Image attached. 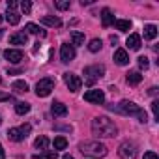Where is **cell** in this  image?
<instances>
[{
	"instance_id": "cell-1",
	"label": "cell",
	"mask_w": 159,
	"mask_h": 159,
	"mask_svg": "<svg viewBox=\"0 0 159 159\" xmlns=\"http://www.w3.org/2000/svg\"><path fill=\"white\" fill-rule=\"evenodd\" d=\"M92 133L96 137H101V139H111V137H116L118 127L107 116H96L92 120Z\"/></svg>"
},
{
	"instance_id": "cell-23",
	"label": "cell",
	"mask_w": 159,
	"mask_h": 159,
	"mask_svg": "<svg viewBox=\"0 0 159 159\" xmlns=\"http://www.w3.org/2000/svg\"><path fill=\"white\" fill-rule=\"evenodd\" d=\"M6 21L10 23V25H17L19 21H21V15L15 11V10H8V15H6Z\"/></svg>"
},
{
	"instance_id": "cell-38",
	"label": "cell",
	"mask_w": 159,
	"mask_h": 159,
	"mask_svg": "<svg viewBox=\"0 0 159 159\" xmlns=\"http://www.w3.org/2000/svg\"><path fill=\"white\" fill-rule=\"evenodd\" d=\"M0 159H6V153H4V148H2V144H0Z\"/></svg>"
},
{
	"instance_id": "cell-4",
	"label": "cell",
	"mask_w": 159,
	"mask_h": 159,
	"mask_svg": "<svg viewBox=\"0 0 159 159\" xmlns=\"http://www.w3.org/2000/svg\"><path fill=\"white\" fill-rule=\"evenodd\" d=\"M103 75H105V67H103L101 64L84 67V77H86V84H88V86H92V84L98 81V79H101Z\"/></svg>"
},
{
	"instance_id": "cell-29",
	"label": "cell",
	"mask_w": 159,
	"mask_h": 159,
	"mask_svg": "<svg viewBox=\"0 0 159 159\" xmlns=\"http://www.w3.org/2000/svg\"><path fill=\"white\" fill-rule=\"evenodd\" d=\"M66 146H67V140L64 137H56L54 139V150H64Z\"/></svg>"
},
{
	"instance_id": "cell-16",
	"label": "cell",
	"mask_w": 159,
	"mask_h": 159,
	"mask_svg": "<svg viewBox=\"0 0 159 159\" xmlns=\"http://www.w3.org/2000/svg\"><path fill=\"white\" fill-rule=\"evenodd\" d=\"M51 111H52L54 116H66V114H67V107H66L62 101H54L52 107H51Z\"/></svg>"
},
{
	"instance_id": "cell-20",
	"label": "cell",
	"mask_w": 159,
	"mask_h": 159,
	"mask_svg": "<svg viewBox=\"0 0 159 159\" xmlns=\"http://www.w3.org/2000/svg\"><path fill=\"white\" fill-rule=\"evenodd\" d=\"M26 30H28V34H36V36H41V38L47 36V32L41 30V28H39L38 25H34V23H28V25H26Z\"/></svg>"
},
{
	"instance_id": "cell-37",
	"label": "cell",
	"mask_w": 159,
	"mask_h": 159,
	"mask_svg": "<svg viewBox=\"0 0 159 159\" xmlns=\"http://www.w3.org/2000/svg\"><path fill=\"white\" fill-rule=\"evenodd\" d=\"M17 8V2H15V0H10V2H8V10H15Z\"/></svg>"
},
{
	"instance_id": "cell-5",
	"label": "cell",
	"mask_w": 159,
	"mask_h": 159,
	"mask_svg": "<svg viewBox=\"0 0 159 159\" xmlns=\"http://www.w3.org/2000/svg\"><path fill=\"white\" fill-rule=\"evenodd\" d=\"M52 90H54V79H51V77L41 79V81L36 84V96L38 98H47Z\"/></svg>"
},
{
	"instance_id": "cell-44",
	"label": "cell",
	"mask_w": 159,
	"mask_h": 159,
	"mask_svg": "<svg viewBox=\"0 0 159 159\" xmlns=\"http://www.w3.org/2000/svg\"><path fill=\"white\" fill-rule=\"evenodd\" d=\"M0 83H2V79H0Z\"/></svg>"
},
{
	"instance_id": "cell-28",
	"label": "cell",
	"mask_w": 159,
	"mask_h": 159,
	"mask_svg": "<svg viewBox=\"0 0 159 159\" xmlns=\"http://www.w3.org/2000/svg\"><path fill=\"white\" fill-rule=\"evenodd\" d=\"M56 152H45V153H38V155H32V159H56Z\"/></svg>"
},
{
	"instance_id": "cell-42",
	"label": "cell",
	"mask_w": 159,
	"mask_h": 159,
	"mask_svg": "<svg viewBox=\"0 0 159 159\" xmlns=\"http://www.w3.org/2000/svg\"><path fill=\"white\" fill-rule=\"evenodd\" d=\"M62 159H75V157H73V155H67V153H66V155H64Z\"/></svg>"
},
{
	"instance_id": "cell-39",
	"label": "cell",
	"mask_w": 159,
	"mask_h": 159,
	"mask_svg": "<svg viewBox=\"0 0 159 159\" xmlns=\"http://www.w3.org/2000/svg\"><path fill=\"white\" fill-rule=\"evenodd\" d=\"M8 73L10 75H17V73H21V69H8Z\"/></svg>"
},
{
	"instance_id": "cell-31",
	"label": "cell",
	"mask_w": 159,
	"mask_h": 159,
	"mask_svg": "<svg viewBox=\"0 0 159 159\" xmlns=\"http://www.w3.org/2000/svg\"><path fill=\"white\" fill-rule=\"evenodd\" d=\"M21 10H23L25 15H28L32 11V2H30V0H23V2H21Z\"/></svg>"
},
{
	"instance_id": "cell-9",
	"label": "cell",
	"mask_w": 159,
	"mask_h": 159,
	"mask_svg": "<svg viewBox=\"0 0 159 159\" xmlns=\"http://www.w3.org/2000/svg\"><path fill=\"white\" fill-rule=\"evenodd\" d=\"M60 58H62V62H64V64L71 62V60L75 58V47H73V45H69V43H64V45L60 47Z\"/></svg>"
},
{
	"instance_id": "cell-22",
	"label": "cell",
	"mask_w": 159,
	"mask_h": 159,
	"mask_svg": "<svg viewBox=\"0 0 159 159\" xmlns=\"http://www.w3.org/2000/svg\"><path fill=\"white\" fill-rule=\"evenodd\" d=\"M34 148L47 152V148H49V139H47V137H38L36 142H34Z\"/></svg>"
},
{
	"instance_id": "cell-14",
	"label": "cell",
	"mask_w": 159,
	"mask_h": 159,
	"mask_svg": "<svg viewBox=\"0 0 159 159\" xmlns=\"http://www.w3.org/2000/svg\"><path fill=\"white\" fill-rule=\"evenodd\" d=\"M114 23V15H112V11L109 10V8H103L101 10V25L107 28V26H111Z\"/></svg>"
},
{
	"instance_id": "cell-3",
	"label": "cell",
	"mask_w": 159,
	"mask_h": 159,
	"mask_svg": "<svg viewBox=\"0 0 159 159\" xmlns=\"http://www.w3.org/2000/svg\"><path fill=\"white\" fill-rule=\"evenodd\" d=\"M116 111L118 112H122V114H129V116H135L139 122H148V114H146V111L144 109H140L137 103H133V101H127V99H124V101H120V105L116 107Z\"/></svg>"
},
{
	"instance_id": "cell-12",
	"label": "cell",
	"mask_w": 159,
	"mask_h": 159,
	"mask_svg": "<svg viewBox=\"0 0 159 159\" xmlns=\"http://www.w3.org/2000/svg\"><path fill=\"white\" fill-rule=\"evenodd\" d=\"M10 43L11 45H26L28 43V34L26 32H17L10 38Z\"/></svg>"
},
{
	"instance_id": "cell-35",
	"label": "cell",
	"mask_w": 159,
	"mask_h": 159,
	"mask_svg": "<svg viewBox=\"0 0 159 159\" xmlns=\"http://www.w3.org/2000/svg\"><path fill=\"white\" fill-rule=\"evenodd\" d=\"M8 99H11V96H10V94H6V92H0V101H8Z\"/></svg>"
},
{
	"instance_id": "cell-8",
	"label": "cell",
	"mask_w": 159,
	"mask_h": 159,
	"mask_svg": "<svg viewBox=\"0 0 159 159\" xmlns=\"http://www.w3.org/2000/svg\"><path fill=\"white\" fill-rule=\"evenodd\" d=\"M84 101H88V103H94V105H101L103 101H105V94H103V90H88L86 94H84Z\"/></svg>"
},
{
	"instance_id": "cell-27",
	"label": "cell",
	"mask_w": 159,
	"mask_h": 159,
	"mask_svg": "<svg viewBox=\"0 0 159 159\" xmlns=\"http://www.w3.org/2000/svg\"><path fill=\"white\" fill-rule=\"evenodd\" d=\"M13 90H15V92H26V90H28L26 81H15V83H13Z\"/></svg>"
},
{
	"instance_id": "cell-36",
	"label": "cell",
	"mask_w": 159,
	"mask_h": 159,
	"mask_svg": "<svg viewBox=\"0 0 159 159\" xmlns=\"http://www.w3.org/2000/svg\"><path fill=\"white\" fill-rule=\"evenodd\" d=\"M54 129H62V131H71V125H54Z\"/></svg>"
},
{
	"instance_id": "cell-15",
	"label": "cell",
	"mask_w": 159,
	"mask_h": 159,
	"mask_svg": "<svg viewBox=\"0 0 159 159\" xmlns=\"http://www.w3.org/2000/svg\"><path fill=\"white\" fill-rule=\"evenodd\" d=\"M125 45H127L131 51H139V49H140V36H139V34H131V36L127 38Z\"/></svg>"
},
{
	"instance_id": "cell-40",
	"label": "cell",
	"mask_w": 159,
	"mask_h": 159,
	"mask_svg": "<svg viewBox=\"0 0 159 159\" xmlns=\"http://www.w3.org/2000/svg\"><path fill=\"white\" fill-rule=\"evenodd\" d=\"M148 94H150V96H155V94H157V88H155V86H153V88H150V90H148Z\"/></svg>"
},
{
	"instance_id": "cell-34",
	"label": "cell",
	"mask_w": 159,
	"mask_h": 159,
	"mask_svg": "<svg viewBox=\"0 0 159 159\" xmlns=\"http://www.w3.org/2000/svg\"><path fill=\"white\" fill-rule=\"evenodd\" d=\"M144 159H159V157H157L153 152H146V153H144Z\"/></svg>"
},
{
	"instance_id": "cell-10",
	"label": "cell",
	"mask_w": 159,
	"mask_h": 159,
	"mask_svg": "<svg viewBox=\"0 0 159 159\" xmlns=\"http://www.w3.org/2000/svg\"><path fill=\"white\" fill-rule=\"evenodd\" d=\"M4 56L11 64H19L23 60V51H19V49H8V51H4Z\"/></svg>"
},
{
	"instance_id": "cell-13",
	"label": "cell",
	"mask_w": 159,
	"mask_h": 159,
	"mask_svg": "<svg viewBox=\"0 0 159 159\" xmlns=\"http://www.w3.org/2000/svg\"><path fill=\"white\" fill-rule=\"evenodd\" d=\"M114 62H116L118 66H127V64H129L127 52H125L124 49H116V51H114Z\"/></svg>"
},
{
	"instance_id": "cell-30",
	"label": "cell",
	"mask_w": 159,
	"mask_h": 159,
	"mask_svg": "<svg viewBox=\"0 0 159 159\" xmlns=\"http://www.w3.org/2000/svg\"><path fill=\"white\" fill-rule=\"evenodd\" d=\"M54 6H56V10H60V11H64V10H69V0H56L54 2Z\"/></svg>"
},
{
	"instance_id": "cell-41",
	"label": "cell",
	"mask_w": 159,
	"mask_h": 159,
	"mask_svg": "<svg viewBox=\"0 0 159 159\" xmlns=\"http://www.w3.org/2000/svg\"><path fill=\"white\" fill-rule=\"evenodd\" d=\"M111 43L116 45V43H118V38H116V36H111Z\"/></svg>"
},
{
	"instance_id": "cell-7",
	"label": "cell",
	"mask_w": 159,
	"mask_h": 159,
	"mask_svg": "<svg viewBox=\"0 0 159 159\" xmlns=\"http://www.w3.org/2000/svg\"><path fill=\"white\" fill-rule=\"evenodd\" d=\"M64 81H66L69 92H77V90H81V86H83L81 77H77L75 73H64Z\"/></svg>"
},
{
	"instance_id": "cell-21",
	"label": "cell",
	"mask_w": 159,
	"mask_h": 159,
	"mask_svg": "<svg viewBox=\"0 0 159 159\" xmlns=\"http://www.w3.org/2000/svg\"><path fill=\"white\" fill-rule=\"evenodd\" d=\"M157 36V26L155 25H146L144 26V39H153Z\"/></svg>"
},
{
	"instance_id": "cell-2",
	"label": "cell",
	"mask_w": 159,
	"mask_h": 159,
	"mask_svg": "<svg viewBox=\"0 0 159 159\" xmlns=\"http://www.w3.org/2000/svg\"><path fill=\"white\" fill-rule=\"evenodd\" d=\"M79 150H81L83 155L86 157H105L107 155V146L101 144L99 140H86V142H81L79 144Z\"/></svg>"
},
{
	"instance_id": "cell-24",
	"label": "cell",
	"mask_w": 159,
	"mask_h": 159,
	"mask_svg": "<svg viewBox=\"0 0 159 159\" xmlns=\"http://www.w3.org/2000/svg\"><path fill=\"white\" fill-rule=\"evenodd\" d=\"M71 41H73V45H83V43H84V34L73 30V32H71Z\"/></svg>"
},
{
	"instance_id": "cell-26",
	"label": "cell",
	"mask_w": 159,
	"mask_h": 159,
	"mask_svg": "<svg viewBox=\"0 0 159 159\" xmlns=\"http://www.w3.org/2000/svg\"><path fill=\"white\" fill-rule=\"evenodd\" d=\"M101 47H103V43H101V39H98V38H96V39H92V41L88 43V49H90L92 52H98Z\"/></svg>"
},
{
	"instance_id": "cell-18",
	"label": "cell",
	"mask_w": 159,
	"mask_h": 159,
	"mask_svg": "<svg viewBox=\"0 0 159 159\" xmlns=\"http://www.w3.org/2000/svg\"><path fill=\"white\" fill-rule=\"evenodd\" d=\"M41 23L47 25V26H54V28L62 26V21H60L58 17H52V15H45V17H41Z\"/></svg>"
},
{
	"instance_id": "cell-25",
	"label": "cell",
	"mask_w": 159,
	"mask_h": 159,
	"mask_svg": "<svg viewBox=\"0 0 159 159\" xmlns=\"http://www.w3.org/2000/svg\"><path fill=\"white\" fill-rule=\"evenodd\" d=\"M15 112L17 114H26V112H30V103H25V101H19L17 105H15Z\"/></svg>"
},
{
	"instance_id": "cell-43",
	"label": "cell",
	"mask_w": 159,
	"mask_h": 159,
	"mask_svg": "<svg viewBox=\"0 0 159 159\" xmlns=\"http://www.w3.org/2000/svg\"><path fill=\"white\" fill-rule=\"evenodd\" d=\"M0 124H2V118H0Z\"/></svg>"
},
{
	"instance_id": "cell-17",
	"label": "cell",
	"mask_w": 159,
	"mask_h": 159,
	"mask_svg": "<svg viewBox=\"0 0 159 159\" xmlns=\"http://www.w3.org/2000/svg\"><path fill=\"white\" fill-rule=\"evenodd\" d=\"M125 81H127V84L137 86V84H140V81H142V75H140L139 71H129L127 77H125Z\"/></svg>"
},
{
	"instance_id": "cell-32",
	"label": "cell",
	"mask_w": 159,
	"mask_h": 159,
	"mask_svg": "<svg viewBox=\"0 0 159 159\" xmlns=\"http://www.w3.org/2000/svg\"><path fill=\"white\" fill-rule=\"evenodd\" d=\"M139 66H140L142 69H148V66H150L148 58H146V56H139Z\"/></svg>"
},
{
	"instance_id": "cell-33",
	"label": "cell",
	"mask_w": 159,
	"mask_h": 159,
	"mask_svg": "<svg viewBox=\"0 0 159 159\" xmlns=\"http://www.w3.org/2000/svg\"><path fill=\"white\" fill-rule=\"evenodd\" d=\"M152 111H153V116H155V120H159V101H157V99L152 103Z\"/></svg>"
},
{
	"instance_id": "cell-6",
	"label": "cell",
	"mask_w": 159,
	"mask_h": 159,
	"mask_svg": "<svg viewBox=\"0 0 159 159\" xmlns=\"http://www.w3.org/2000/svg\"><path fill=\"white\" fill-rule=\"evenodd\" d=\"M118 155H120L122 159H135V157H137V146H135L133 142L125 140V142L120 144V148H118Z\"/></svg>"
},
{
	"instance_id": "cell-11",
	"label": "cell",
	"mask_w": 159,
	"mask_h": 159,
	"mask_svg": "<svg viewBox=\"0 0 159 159\" xmlns=\"http://www.w3.org/2000/svg\"><path fill=\"white\" fill-rule=\"evenodd\" d=\"M8 139L13 140V142H21V140L26 139V133L21 127H11V129H8Z\"/></svg>"
},
{
	"instance_id": "cell-19",
	"label": "cell",
	"mask_w": 159,
	"mask_h": 159,
	"mask_svg": "<svg viewBox=\"0 0 159 159\" xmlns=\"http://www.w3.org/2000/svg\"><path fill=\"white\" fill-rule=\"evenodd\" d=\"M114 26H116V30H120V32H129V30H131V21H127V19H118V21H114Z\"/></svg>"
}]
</instances>
